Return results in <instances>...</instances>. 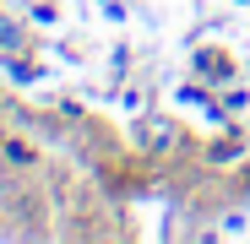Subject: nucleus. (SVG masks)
<instances>
[{"label": "nucleus", "instance_id": "f03ea898", "mask_svg": "<svg viewBox=\"0 0 250 244\" xmlns=\"http://www.w3.org/2000/svg\"><path fill=\"white\" fill-rule=\"evenodd\" d=\"M0 152H6V157L17 163V169H33V147H27V141H11V136H0Z\"/></svg>", "mask_w": 250, "mask_h": 244}, {"label": "nucleus", "instance_id": "f257e3e1", "mask_svg": "<svg viewBox=\"0 0 250 244\" xmlns=\"http://www.w3.org/2000/svg\"><path fill=\"white\" fill-rule=\"evenodd\" d=\"M142 136V152H174L180 147V136H174V125H169V119H142V125H136Z\"/></svg>", "mask_w": 250, "mask_h": 244}, {"label": "nucleus", "instance_id": "7ed1b4c3", "mask_svg": "<svg viewBox=\"0 0 250 244\" xmlns=\"http://www.w3.org/2000/svg\"><path fill=\"white\" fill-rule=\"evenodd\" d=\"M0 136H6V131H0Z\"/></svg>", "mask_w": 250, "mask_h": 244}]
</instances>
